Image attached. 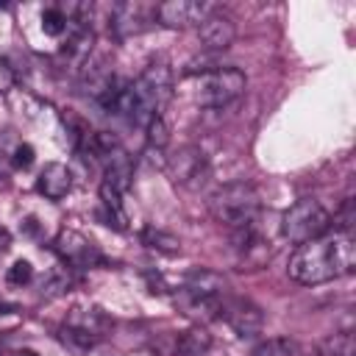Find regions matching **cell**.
I'll return each mask as SVG.
<instances>
[{"label": "cell", "mask_w": 356, "mask_h": 356, "mask_svg": "<svg viewBox=\"0 0 356 356\" xmlns=\"http://www.w3.org/2000/svg\"><path fill=\"white\" fill-rule=\"evenodd\" d=\"M33 159H36V150L28 142H17L11 147V156H8V161H11L14 170H28L33 164Z\"/></svg>", "instance_id": "27"}, {"label": "cell", "mask_w": 356, "mask_h": 356, "mask_svg": "<svg viewBox=\"0 0 356 356\" xmlns=\"http://www.w3.org/2000/svg\"><path fill=\"white\" fill-rule=\"evenodd\" d=\"M100 214L106 220V225L117 228V231H125L128 228V214L122 209V200H120V192H114L108 184H100Z\"/></svg>", "instance_id": "19"}, {"label": "cell", "mask_w": 356, "mask_h": 356, "mask_svg": "<svg viewBox=\"0 0 356 356\" xmlns=\"http://www.w3.org/2000/svg\"><path fill=\"white\" fill-rule=\"evenodd\" d=\"M150 19H156V8H147L142 3H117L111 8V28L120 39L147 31Z\"/></svg>", "instance_id": "10"}, {"label": "cell", "mask_w": 356, "mask_h": 356, "mask_svg": "<svg viewBox=\"0 0 356 356\" xmlns=\"http://www.w3.org/2000/svg\"><path fill=\"white\" fill-rule=\"evenodd\" d=\"M220 320H225L234 328V334L242 339H250L264 328V312L248 298H225Z\"/></svg>", "instance_id": "7"}, {"label": "cell", "mask_w": 356, "mask_h": 356, "mask_svg": "<svg viewBox=\"0 0 356 356\" xmlns=\"http://www.w3.org/2000/svg\"><path fill=\"white\" fill-rule=\"evenodd\" d=\"M145 128H147V145H150V147H156V150L167 147V142H170V131H167V125H164L161 117H153Z\"/></svg>", "instance_id": "26"}, {"label": "cell", "mask_w": 356, "mask_h": 356, "mask_svg": "<svg viewBox=\"0 0 356 356\" xmlns=\"http://www.w3.org/2000/svg\"><path fill=\"white\" fill-rule=\"evenodd\" d=\"M209 348H211V334L203 325H192L175 337L172 356H203Z\"/></svg>", "instance_id": "18"}, {"label": "cell", "mask_w": 356, "mask_h": 356, "mask_svg": "<svg viewBox=\"0 0 356 356\" xmlns=\"http://www.w3.org/2000/svg\"><path fill=\"white\" fill-rule=\"evenodd\" d=\"M197 36H200V42H203L206 50L220 53V50H225V47L234 44V39H236V25H234V19H231L228 14L211 11V14L197 25Z\"/></svg>", "instance_id": "12"}, {"label": "cell", "mask_w": 356, "mask_h": 356, "mask_svg": "<svg viewBox=\"0 0 356 356\" xmlns=\"http://www.w3.org/2000/svg\"><path fill=\"white\" fill-rule=\"evenodd\" d=\"M234 234V250H236V264L239 270H261L270 256H273V248L270 242L259 234L256 225H248V228H236L231 231Z\"/></svg>", "instance_id": "9"}, {"label": "cell", "mask_w": 356, "mask_h": 356, "mask_svg": "<svg viewBox=\"0 0 356 356\" xmlns=\"http://www.w3.org/2000/svg\"><path fill=\"white\" fill-rule=\"evenodd\" d=\"M72 189V172L61 161H47L36 178V192L44 195L47 200H61Z\"/></svg>", "instance_id": "14"}, {"label": "cell", "mask_w": 356, "mask_h": 356, "mask_svg": "<svg viewBox=\"0 0 356 356\" xmlns=\"http://www.w3.org/2000/svg\"><path fill=\"white\" fill-rule=\"evenodd\" d=\"M70 286H72V278H70L67 273H53V275L47 278V284L42 286V295H44V298H58V295L70 292Z\"/></svg>", "instance_id": "28"}, {"label": "cell", "mask_w": 356, "mask_h": 356, "mask_svg": "<svg viewBox=\"0 0 356 356\" xmlns=\"http://www.w3.org/2000/svg\"><path fill=\"white\" fill-rule=\"evenodd\" d=\"M31 275H33V267H31V261L19 259V261H14V264L8 267V273H6V281H8V284H14V286H22V284H28V281H31Z\"/></svg>", "instance_id": "29"}, {"label": "cell", "mask_w": 356, "mask_h": 356, "mask_svg": "<svg viewBox=\"0 0 356 356\" xmlns=\"http://www.w3.org/2000/svg\"><path fill=\"white\" fill-rule=\"evenodd\" d=\"M211 11L214 8L209 3H200V0H164L156 6V19L164 28L184 31V28L200 25Z\"/></svg>", "instance_id": "8"}, {"label": "cell", "mask_w": 356, "mask_h": 356, "mask_svg": "<svg viewBox=\"0 0 356 356\" xmlns=\"http://www.w3.org/2000/svg\"><path fill=\"white\" fill-rule=\"evenodd\" d=\"M317 356H356V337L350 331H337L317 342Z\"/></svg>", "instance_id": "21"}, {"label": "cell", "mask_w": 356, "mask_h": 356, "mask_svg": "<svg viewBox=\"0 0 356 356\" xmlns=\"http://www.w3.org/2000/svg\"><path fill=\"white\" fill-rule=\"evenodd\" d=\"M111 86H114V70H111L106 61H92V56H89V61L83 64L81 89H83L86 95H92L95 100H100Z\"/></svg>", "instance_id": "17"}, {"label": "cell", "mask_w": 356, "mask_h": 356, "mask_svg": "<svg viewBox=\"0 0 356 356\" xmlns=\"http://www.w3.org/2000/svg\"><path fill=\"white\" fill-rule=\"evenodd\" d=\"M172 97V72L164 61H153L142 70V75L131 83V122L147 125L153 117H161V108Z\"/></svg>", "instance_id": "2"}, {"label": "cell", "mask_w": 356, "mask_h": 356, "mask_svg": "<svg viewBox=\"0 0 356 356\" xmlns=\"http://www.w3.org/2000/svg\"><path fill=\"white\" fill-rule=\"evenodd\" d=\"M248 86V78L242 70L236 67H217L206 75H200L197 81V92L195 100L206 108H222L228 103H234Z\"/></svg>", "instance_id": "5"}, {"label": "cell", "mask_w": 356, "mask_h": 356, "mask_svg": "<svg viewBox=\"0 0 356 356\" xmlns=\"http://www.w3.org/2000/svg\"><path fill=\"white\" fill-rule=\"evenodd\" d=\"M356 267V242L350 234H325L314 242L298 245L289 256V278L303 286L325 284L353 273Z\"/></svg>", "instance_id": "1"}, {"label": "cell", "mask_w": 356, "mask_h": 356, "mask_svg": "<svg viewBox=\"0 0 356 356\" xmlns=\"http://www.w3.org/2000/svg\"><path fill=\"white\" fill-rule=\"evenodd\" d=\"M250 356H300V345L289 337H270L259 342Z\"/></svg>", "instance_id": "22"}, {"label": "cell", "mask_w": 356, "mask_h": 356, "mask_svg": "<svg viewBox=\"0 0 356 356\" xmlns=\"http://www.w3.org/2000/svg\"><path fill=\"white\" fill-rule=\"evenodd\" d=\"M142 245L156 250V253H164V256H175L181 253V239L172 236L170 231H161V228H153V225H145L142 234H139Z\"/></svg>", "instance_id": "20"}, {"label": "cell", "mask_w": 356, "mask_h": 356, "mask_svg": "<svg viewBox=\"0 0 356 356\" xmlns=\"http://www.w3.org/2000/svg\"><path fill=\"white\" fill-rule=\"evenodd\" d=\"M167 172L175 184H192L206 172V153L197 145H184L167 159Z\"/></svg>", "instance_id": "11"}, {"label": "cell", "mask_w": 356, "mask_h": 356, "mask_svg": "<svg viewBox=\"0 0 356 356\" xmlns=\"http://www.w3.org/2000/svg\"><path fill=\"white\" fill-rule=\"evenodd\" d=\"M58 337H61L64 345H70V348H75V350H89V348H95V345L100 342L97 337H92V334H86V331H78V328H70V325H64V328L58 331Z\"/></svg>", "instance_id": "25"}, {"label": "cell", "mask_w": 356, "mask_h": 356, "mask_svg": "<svg viewBox=\"0 0 356 356\" xmlns=\"http://www.w3.org/2000/svg\"><path fill=\"white\" fill-rule=\"evenodd\" d=\"M353 222H356V206H353V200L348 197V200L339 206V211H334L331 225H334L337 234H350V236H353Z\"/></svg>", "instance_id": "24"}, {"label": "cell", "mask_w": 356, "mask_h": 356, "mask_svg": "<svg viewBox=\"0 0 356 356\" xmlns=\"http://www.w3.org/2000/svg\"><path fill=\"white\" fill-rule=\"evenodd\" d=\"M225 278L214 270H206V267H195L184 275V284H181V292L186 295H195V298H225Z\"/></svg>", "instance_id": "13"}, {"label": "cell", "mask_w": 356, "mask_h": 356, "mask_svg": "<svg viewBox=\"0 0 356 356\" xmlns=\"http://www.w3.org/2000/svg\"><path fill=\"white\" fill-rule=\"evenodd\" d=\"M64 325L78 328V331H86V334L103 339V334L108 331L111 323H108V317L103 314V309H97V306H75V309H70Z\"/></svg>", "instance_id": "16"}, {"label": "cell", "mask_w": 356, "mask_h": 356, "mask_svg": "<svg viewBox=\"0 0 356 356\" xmlns=\"http://www.w3.org/2000/svg\"><path fill=\"white\" fill-rule=\"evenodd\" d=\"M53 250L72 270H92L106 264V256L100 253V248L75 228H61L53 239Z\"/></svg>", "instance_id": "6"}, {"label": "cell", "mask_w": 356, "mask_h": 356, "mask_svg": "<svg viewBox=\"0 0 356 356\" xmlns=\"http://www.w3.org/2000/svg\"><path fill=\"white\" fill-rule=\"evenodd\" d=\"M14 81H17V75H14L11 64H8L6 58H0V95L11 92V89H14Z\"/></svg>", "instance_id": "30"}, {"label": "cell", "mask_w": 356, "mask_h": 356, "mask_svg": "<svg viewBox=\"0 0 356 356\" xmlns=\"http://www.w3.org/2000/svg\"><path fill=\"white\" fill-rule=\"evenodd\" d=\"M17 356H36V353H33V350H19Z\"/></svg>", "instance_id": "32"}, {"label": "cell", "mask_w": 356, "mask_h": 356, "mask_svg": "<svg viewBox=\"0 0 356 356\" xmlns=\"http://www.w3.org/2000/svg\"><path fill=\"white\" fill-rule=\"evenodd\" d=\"M67 28H70V19H67V14L61 11V6H50V8H44L42 11V31L47 33V36H64L67 33Z\"/></svg>", "instance_id": "23"}, {"label": "cell", "mask_w": 356, "mask_h": 356, "mask_svg": "<svg viewBox=\"0 0 356 356\" xmlns=\"http://www.w3.org/2000/svg\"><path fill=\"white\" fill-rule=\"evenodd\" d=\"M259 209H261V197H259L256 186H250L245 181L225 184L217 192H211V197H209V214L231 231L256 225Z\"/></svg>", "instance_id": "3"}, {"label": "cell", "mask_w": 356, "mask_h": 356, "mask_svg": "<svg viewBox=\"0 0 356 356\" xmlns=\"http://www.w3.org/2000/svg\"><path fill=\"white\" fill-rule=\"evenodd\" d=\"M106 172H103V184H108L114 192H125L131 186V178H134V161L131 156L122 150V145L117 150H111L106 159Z\"/></svg>", "instance_id": "15"}, {"label": "cell", "mask_w": 356, "mask_h": 356, "mask_svg": "<svg viewBox=\"0 0 356 356\" xmlns=\"http://www.w3.org/2000/svg\"><path fill=\"white\" fill-rule=\"evenodd\" d=\"M8 245H11V236H8V231L0 225V253H3V250H8Z\"/></svg>", "instance_id": "31"}, {"label": "cell", "mask_w": 356, "mask_h": 356, "mask_svg": "<svg viewBox=\"0 0 356 356\" xmlns=\"http://www.w3.org/2000/svg\"><path fill=\"white\" fill-rule=\"evenodd\" d=\"M331 228V214L312 197L292 203L284 214H281V234L292 242V245H306L314 242L320 236H325Z\"/></svg>", "instance_id": "4"}]
</instances>
